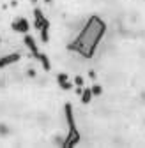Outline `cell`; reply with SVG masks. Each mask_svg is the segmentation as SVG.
I'll return each instance as SVG.
<instances>
[{
	"mask_svg": "<svg viewBox=\"0 0 145 148\" xmlns=\"http://www.w3.org/2000/svg\"><path fill=\"white\" fill-rule=\"evenodd\" d=\"M57 81H59V85H60L62 90H71V88H72V83L69 81L67 74H64V72H60L59 76H57Z\"/></svg>",
	"mask_w": 145,
	"mask_h": 148,
	"instance_id": "cell-6",
	"label": "cell"
},
{
	"mask_svg": "<svg viewBox=\"0 0 145 148\" xmlns=\"http://www.w3.org/2000/svg\"><path fill=\"white\" fill-rule=\"evenodd\" d=\"M104 32H106L104 21L101 20L99 16H92L85 23V27L78 34V37L67 48L71 51H76L78 55H81V57H85V58H92L99 41L103 39V35H104Z\"/></svg>",
	"mask_w": 145,
	"mask_h": 148,
	"instance_id": "cell-1",
	"label": "cell"
},
{
	"mask_svg": "<svg viewBox=\"0 0 145 148\" xmlns=\"http://www.w3.org/2000/svg\"><path fill=\"white\" fill-rule=\"evenodd\" d=\"M12 30L21 32V34H27L28 32V21L25 20V18H18V21L12 23Z\"/></svg>",
	"mask_w": 145,
	"mask_h": 148,
	"instance_id": "cell-4",
	"label": "cell"
},
{
	"mask_svg": "<svg viewBox=\"0 0 145 148\" xmlns=\"http://www.w3.org/2000/svg\"><path fill=\"white\" fill-rule=\"evenodd\" d=\"M46 2H50V0H46Z\"/></svg>",
	"mask_w": 145,
	"mask_h": 148,
	"instance_id": "cell-12",
	"label": "cell"
},
{
	"mask_svg": "<svg viewBox=\"0 0 145 148\" xmlns=\"http://www.w3.org/2000/svg\"><path fill=\"white\" fill-rule=\"evenodd\" d=\"M16 60H20V55H9V57H4V58H0V67H6Z\"/></svg>",
	"mask_w": 145,
	"mask_h": 148,
	"instance_id": "cell-7",
	"label": "cell"
},
{
	"mask_svg": "<svg viewBox=\"0 0 145 148\" xmlns=\"http://www.w3.org/2000/svg\"><path fill=\"white\" fill-rule=\"evenodd\" d=\"M34 16H35V28L41 30V28H50V23L44 18V14L41 12V9H35L34 11Z\"/></svg>",
	"mask_w": 145,
	"mask_h": 148,
	"instance_id": "cell-3",
	"label": "cell"
},
{
	"mask_svg": "<svg viewBox=\"0 0 145 148\" xmlns=\"http://www.w3.org/2000/svg\"><path fill=\"white\" fill-rule=\"evenodd\" d=\"M23 41H25V44H27V48H28V51H30L32 55H37V53H39V49H37V44H35L34 37H32V35H28V32L25 34Z\"/></svg>",
	"mask_w": 145,
	"mask_h": 148,
	"instance_id": "cell-5",
	"label": "cell"
},
{
	"mask_svg": "<svg viewBox=\"0 0 145 148\" xmlns=\"http://www.w3.org/2000/svg\"><path fill=\"white\" fill-rule=\"evenodd\" d=\"M34 57H35V58H37V60L43 64V67H44L46 71H50V67H51V65H50V58L46 57L44 53H37V55H34Z\"/></svg>",
	"mask_w": 145,
	"mask_h": 148,
	"instance_id": "cell-8",
	"label": "cell"
},
{
	"mask_svg": "<svg viewBox=\"0 0 145 148\" xmlns=\"http://www.w3.org/2000/svg\"><path fill=\"white\" fill-rule=\"evenodd\" d=\"M81 102L83 104H88L90 102V99H92V88H85V90H81Z\"/></svg>",
	"mask_w": 145,
	"mask_h": 148,
	"instance_id": "cell-9",
	"label": "cell"
},
{
	"mask_svg": "<svg viewBox=\"0 0 145 148\" xmlns=\"http://www.w3.org/2000/svg\"><path fill=\"white\" fill-rule=\"evenodd\" d=\"M64 111H66V120H67V125H69V134L64 139L62 146H72V145L80 143V134H78V129H76V123H75V116H72V106L66 104Z\"/></svg>",
	"mask_w": 145,
	"mask_h": 148,
	"instance_id": "cell-2",
	"label": "cell"
},
{
	"mask_svg": "<svg viewBox=\"0 0 145 148\" xmlns=\"http://www.w3.org/2000/svg\"><path fill=\"white\" fill-rule=\"evenodd\" d=\"M101 92H103V88L99 85H94L92 86V95H101Z\"/></svg>",
	"mask_w": 145,
	"mask_h": 148,
	"instance_id": "cell-10",
	"label": "cell"
},
{
	"mask_svg": "<svg viewBox=\"0 0 145 148\" xmlns=\"http://www.w3.org/2000/svg\"><path fill=\"white\" fill-rule=\"evenodd\" d=\"M75 81H76V85H78V86H83V78H81V76H76V79H75Z\"/></svg>",
	"mask_w": 145,
	"mask_h": 148,
	"instance_id": "cell-11",
	"label": "cell"
}]
</instances>
